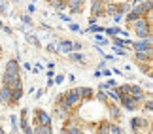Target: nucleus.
Wrapping results in <instances>:
<instances>
[{
	"mask_svg": "<svg viewBox=\"0 0 153 134\" xmlns=\"http://www.w3.org/2000/svg\"><path fill=\"white\" fill-rule=\"evenodd\" d=\"M131 28H132V32L136 34V38H146V36L151 34V25L146 21V17H140V19H136L134 23H131Z\"/></svg>",
	"mask_w": 153,
	"mask_h": 134,
	"instance_id": "nucleus-1",
	"label": "nucleus"
},
{
	"mask_svg": "<svg viewBox=\"0 0 153 134\" xmlns=\"http://www.w3.org/2000/svg\"><path fill=\"white\" fill-rule=\"evenodd\" d=\"M151 45H153V34H149V36H146V38L134 40L131 44V47L134 49V53H142V51H149Z\"/></svg>",
	"mask_w": 153,
	"mask_h": 134,
	"instance_id": "nucleus-2",
	"label": "nucleus"
},
{
	"mask_svg": "<svg viewBox=\"0 0 153 134\" xmlns=\"http://www.w3.org/2000/svg\"><path fill=\"white\" fill-rule=\"evenodd\" d=\"M149 117H144V115H138V117L131 119V129L134 134H144V129H149Z\"/></svg>",
	"mask_w": 153,
	"mask_h": 134,
	"instance_id": "nucleus-3",
	"label": "nucleus"
},
{
	"mask_svg": "<svg viewBox=\"0 0 153 134\" xmlns=\"http://www.w3.org/2000/svg\"><path fill=\"white\" fill-rule=\"evenodd\" d=\"M119 104H121L125 110H128V112H136V110L142 108V102H138L136 98H132V96H128V95H121Z\"/></svg>",
	"mask_w": 153,
	"mask_h": 134,
	"instance_id": "nucleus-4",
	"label": "nucleus"
},
{
	"mask_svg": "<svg viewBox=\"0 0 153 134\" xmlns=\"http://www.w3.org/2000/svg\"><path fill=\"white\" fill-rule=\"evenodd\" d=\"M2 85L10 87V89L23 87V83H21V76H19V74H8V72H4V74H2Z\"/></svg>",
	"mask_w": 153,
	"mask_h": 134,
	"instance_id": "nucleus-5",
	"label": "nucleus"
},
{
	"mask_svg": "<svg viewBox=\"0 0 153 134\" xmlns=\"http://www.w3.org/2000/svg\"><path fill=\"white\" fill-rule=\"evenodd\" d=\"M51 121H53V115L48 113L45 110L42 108L34 110V125H51Z\"/></svg>",
	"mask_w": 153,
	"mask_h": 134,
	"instance_id": "nucleus-6",
	"label": "nucleus"
},
{
	"mask_svg": "<svg viewBox=\"0 0 153 134\" xmlns=\"http://www.w3.org/2000/svg\"><path fill=\"white\" fill-rule=\"evenodd\" d=\"M128 96L136 98L138 102H144V100H146V96H148V93L144 91V87H142V85H131V87H128Z\"/></svg>",
	"mask_w": 153,
	"mask_h": 134,
	"instance_id": "nucleus-7",
	"label": "nucleus"
},
{
	"mask_svg": "<svg viewBox=\"0 0 153 134\" xmlns=\"http://www.w3.org/2000/svg\"><path fill=\"white\" fill-rule=\"evenodd\" d=\"M87 0H66V10L70 13H81Z\"/></svg>",
	"mask_w": 153,
	"mask_h": 134,
	"instance_id": "nucleus-8",
	"label": "nucleus"
},
{
	"mask_svg": "<svg viewBox=\"0 0 153 134\" xmlns=\"http://www.w3.org/2000/svg\"><path fill=\"white\" fill-rule=\"evenodd\" d=\"M91 15L97 17V19H100V17H104V4L100 2V0H91Z\"/></svg>",
	"mask_w": 153,
	"mask_h": 134,
	"instance_id": "nucleus-9",
	"label": "nucleus"
},
{
	"mask_svg": "<svg viewBox=\"0 0 153 134\" xmlns=\"http://www.w3.org/2000/svg\"><path fill=\"white\" fill-rule=\"evenodd\" d=\"M4 72H8V74H19L21 72L19 61H17V59H10L8 62H6V70H4Z\"/></svg>",
	"mask_w": 153,
	"mask_h": 134,
	"instance_id": "nucleus-10",
	"label": "nucleus"
},
{
	"mask_svg": "<svg viewBox=\"0 0 153 134\" xmlns=\"http://www.w3.org/2000/svg\"><path fill=\"white\" fill-rule=\"evenodd\" d=\"M57 53H72V42L70 40H59V45H57Z\"/></svg>",
	"mask_w": 153,
	"mask_h": 134,
	"instance_id": "nucleus-11",
	"label": "nucleus"
},
{
	"mask_svg": "<svg viewBox=\"0 0 153 134\" xmlns=\"http://www.w3.org/2000/svg\"><path fill=\"white\" fill-rule=\"evenodd\" d=\"M0 104H11V89L6 85L0 87Z\"/></svg>",
	"mask_w": 153,
	"mask_h": 134,
	"instance_id": "nucleus-12",
	"label": "nucleus"
},
{
	"mask_svg": "<svg viewBox=\"0 0 153 134\" xmlns=\"http://www.w3.org/2000/svg\"><path fill=\"white\" fill-rule=\"evenodd\" d=\"M78 93L81 96V100H93V96H95V91L91 89V87H78Z\"/></svg>",
	"mask_w": 153,
	"mask_h": 134,
	"instance_id": "nucleus-13",
	"label": "nucleus"
},
{
	"mask_svg": "<svg viewBox=\"0 0 153 134\" xmlns=\"http://www.w3.org/2000/svg\"><path fill=\"white\" fill-rule=\"evenodd\" d=\"M151 57H153V49L142 51V53H134V59H136L140 64H144V62H151Z\"/></svg>",
	"mask_w": 153,
	"mask_h": 134,
	"instance_id": "nucleus-14",
	"label": "nucleus"
},
{
	"mask_svg": "<svg viewBox=\"0 0 153 134\" xmlns=\"http://www.w3.org/2000/svg\"><path fill=\"white\" fill-rule=\"evenodd\" d=\"M70 115H72L70 112H66L64 108H61L59 104H55V117H57V119H61V121H66V119L70 117Z\"/></svg>",
	"mask_w": 153,
	"mask_h": 134,
	"instance_id": "nucleus-15",
	"label": "nucleus"
},
{
	"mask_svg": "<svg viewBox=\"0 0 153 134\" xmlns=\"http://www.w3.org/2000/svg\"><path fill=\"white\" fill-rule=\"evenodd\" d=\"M32 130H34V134H53L51 125H34Z\"/></svg>",
	"mask_w": 153,
	"mask_h": 134,
	"instance_id": "nucleus-16",
	"label": "nucleus"
},
{
	"mask_svg": "<svg viewBox=\"0 0 153 134\" xmlns=\"http://www.w3.org/2000/svg\"><path fill=\"white\" fill-rule=\"evenodd\" d=\"M23 95H25L23 87H15V89H11V104H17L23 98Z\"/></svg>",
	"mask_w": 153,
	"mask_h": 134,
	"instance_id": "nucleus-17",
	"label": "nucleus"
},
{
	"mask_svg": "<svg viewBox=\"0 0 153 134\" xmlns=\"http://www.w3.org/2000/svg\"><path fill=\"white\" fill-rule=\"evenodd\" d=\"M111 40H114V45H117V47H131L132 40H123L121 36H111Z\"/></svg>",
	"mask_w": 153,
	"mask_h": 134,
	"instance_id": "nucleus-18",
	"label": "nucleus"
},
{
	"mask_svg": "<svg viewBox=\"0 0 153 134\" xmlns=\"http://www.w3.org/2000/svg\"><path fill=\"white\" fill-rule=\"evenodd\" d=\"M142 106H144V110H146V113H148V117L153 113V98H151V95H148L146 96V100L142 102Z\"/></svg>",
	"mask_w": 153,
	"mask_h": 134,
	"instance_id": "nucleus-19",
	"label": "nucleus"
},
{
	"mask_svg": "<svg viewBox=\"0 0 153 134\" xmlns=\"http://www.w3.org/2000/svg\"><path fill=\"white\" fill-rule=\"evenodd\" d=\"M68 59L74 61V62H79V64H83V62H85L83 53H79V51H72V53H68Z\"/></svg>",
	"mask_w": 153,
	"mask_h": 134,
	"instance_id": "nucleus-20",
	"label": "nucleus"
},
{
	"mask_svg": "<svg viewBox=\"0 0 153 134\" xmlns=\"http://www.w3.org/2000/svg\"><path fill=\"white\" fill-rule=\"evenodd\" d=\"M108 112H110V117H111V119H115V121L123 117V115H121V108H119V106H115V104H114V106H110Z\"/></svg>",
	"mask_w": 153,
	"mask_h": 134,
	"instance_id": "nucleus-21",
	"label": "nucleus"
},
{
	"mask_svg": "<svg viewBox=\"0 0 153 134\" xmlns=\"http://www.w3.org/2000/svg\"><path fill=\"white\" fill-rule=\"evenodd\" d=\"M51 8L53 10H57V11H62V10H66V0H51Z\"/></svg>",
	"mask_w": 153,
	"mask_h": 134,
	"instance_id": "nucleus-22",
	"label": "nucleus"
},
{
	"mask_svg": "<svg viewBox=\"0 0 153 134\" xmlns=\"http://www.w3.org/2000/svg\"><path fill=\"white\" fill-rule=\"evenodd\" d=\"M106 96H108V98H111L114 102H119V98H121L119 91H117V87H114V89H110L108 93H106Z\"/></svg>",
	"mask_w": 153,
	"mask_h": 134,
	"instance_id": "nucleus-23",
	"label": "nucleus"
},
{
	"mask_svg": "<svg viewBox=\"0 0 153 134\" xmlns=\"http://www.w3.org/2000/svg\"><path fill=\"white\" fill-rule=\"evenodd\" d=\"M131 10H132V11H134V13H136L138 17H144L146 13H148V10L144 8V4H142V2H140V4H136V6H134V8H131Z\"/></svg>",
	"mask_w": 153,
	"mask_h": 134,
	"instance_id": "nucleus-24",
	"label": "nucleus"
},
{
	"mask_svg": "<svg viewBox=\"0 0 153 134\" xmlns=\"http://www.w3.org/2000/svg\"><path fill=\"white\" fill-rule=\"evenodd\" d=\"M104 32L108 34V36H119V32H121V28L119 27H108V28H104Z\"/></svg>",
	"mask_w": 153,
	"mask_h": 134,
	"instance_id": "nucleus-25",
	"label": "nucleus"
},
{
	"mask_svg": "<svg viewBox=\"0 0 153 134\" xmlns=\"http://www.w3.org/2000/svg\"><path fill=\"white\" fill-rule=\"evenodd\" d=\"M93 98H97V100H98V102H104V104H106V102H108V100H110V98H108V96H106V93H104V91H100V89H98V91L95 93V96H93Z\"/></svg>",
	"mask_w": 153,
	"mask_h": 134,
	"instance_id": "nucleus-26",
	"label": "nucleus"
},
{
	"mask_svg": "<svg viewBox=\"0 0 153 134\" xmlns=\"http://www.w3.org/2000/svg\"><path fill=\"white\" fill-rule=\"evenodd\" d=\"M95 44H97V45H108V44H110V40H108V38H104L102 34H97V36H95Z\"/></svg>",
	"mask_w": 153,
	"mask_h": 134,
	"instance_id": "nucleus-27",
	"label": "nucleus"
},
{
	"mask_svg": "<svg viewBox=\"0 0 153 134\" xmlns=\"http://www.w3.org/2000/svg\"><path fill=\"white\" fill-rule=\"evenodd\" d=\"M108 134H123V129L119 125H111L110 123V130H108Z\"/></svg>",
	"mask_w": 153,
	"mask_h": 134,
	"instance_id": "nucleus-28",
	"label": "nucleus"
},
{
	"mask_svg": "<svg viewBox=\"0 0 153 134\" xmlns=\"http://www.w3.org/2000/svg\"><path fill=\"white\" fill-rule=\"evenodd\" d=\"M28 127H30L28 119H27V117H21V119H19V130H25V129H28Z\"/></svg>",
	"mask_w": 153,
	"mask_h": 134,
	"instance_id": "nucleus-29",
	"label": "nucleus"
},
{
	"mask_svg": "<svg viewBox=\"0 0 153 134\" xmlns=\"http://www.w3.org/2000/svg\"><path fill=\"white\" fill-rule=\"evenodd\" d=\"M87 32H95V34H100V32H104V28H102V27H98V25H91L89 28H87Z\"/></svg>",
	"mask_w": 153,
	"mask_h": 134,
	"instance_id": "nucleus-30",
	"label": "nucleus"
},
{
	"mask_svg": "<svg viewBox=\"0 0 153 134\" xmlns=\"http://www.w3.org/2000/svg\"><path fill=\"white\" fill-rule=\"evenodd\" d=\"M110 130V123H100V127H98V134H108Z\"/></svg>",
	"mask_w": 153,
	"mask_h": 134,
	"instance_id": "nucleus-31",
	"label": "nucleus"
},
{
	"mask_svg": "<svg viewBox=\"0 0 153 134\" xmlns=\"http://www.w3.org/2000/svg\"><path fill=\"white\" fill-rule=\"evenodd\" d=\"M111 49H114V53H115V55H121V57H123V55H127V49H125V47H117V45H111Z\"/></svg>",
	"mask_w": 153,
	"mask_h": 134,
	"instance_id": "nucleus-32",
	"label": "nucleus"
},
{
	"mask_svg": "<svg viewBox=\"0 0 153 134\" xmlns=\"http://www.w3.org/2000/svg\"><path fill=\"white\" fill-rule=\"evenodd\" d=\"M27 40H28V42H30L32 45H40V40H38V36H34V34H28Z\"/></svg>",
	"mask_w": 153,
	"mask_h": 134,
	"instance_id": "nucleus-33",
	"label": "nucleus"
},
{
	"mask_svg": "<svg viewBox=\"0 0 153 134\" xmlns=\"http://www.w3.org/2000/svg\"><path fill=\"white\" fill-rule=\"evenodd\" d=\"M123 17H125L123 13H119V11H115V13L111 15V19H114V23H121V21H123Z\"/></svg>",
	"mask_w": 153,
	"mask_h": 134,
	"instance_id": "nucleus-34",
	"label": "nucleus"
},
{
	"mask_svg": "<svg viewBox=\"0 0 153 134\" xmlns=\"http://www.w3.org/2000/svg\"><path fill=\"white\" fill-rule=\"evenodd\" d=\"M42 70H44V66L40 64V62H36V64L32 66V70H30V72H34V74H40V72H42Z\"/></svg>",
	"mask_w": 153,
	"mask_h": 134,
	"instance_id": "nucleus-35",
	"label": "nucleus"
},
{
	"mask_svg": "<svg viewBox=\"0 0 153 134\" xmlns=\"http://www.w3.org/2000/svg\"><path fill=\"white\" fill-rule=\"evenodd\" d=\"M68 28H70V30H74V32H79V30H81V27L78 25V23H70Z\"/></svg>",
	"mask_w": 153,
	"mask_h": 134,
	"instance_id": "nucleus-36",
	"label": "nucleus"
},
{
	"mask_svg": "<svg viewBox=\"0 0 153 134\" xmlns=\"http://www.w3.org/2000/svg\"><path fill=\"white\" fill-rule=\"evenodd\" d=\"M62 81H64V76H62V74H59V76H55V79H53V83H55V85H61Z\"/></svg>",
	"mask_w": 153,
	"mask_h": 134,
	"instance_id": "nucleus-37",
	"label": "nucleus"
},
{
	"mask_svg": "<svg viewBox=\"0 0 153 134\" xmlns=\"http://www.w3.org/2000/svg\"><path fill=\"white\" fill-rule=\"evenodd\" d=\"M21 21L25 23V25H32V19H30V15H23V17H21Z\"/></svg>",
	"mask_w": 153,
	"mask_h": 134,
	"instance_id": "nucleus-38",
	"label": "nucleus"
},
{
	"mask_svg": "<svg viewBox=\"0 0 153 134\" xmlns=\"http://www.w3.org/2000/svg\"><path fill=\"white\" fill-rule=\"evenodd\" d=\"M106 83H108V87H110V89H114V87H117V85H119V83H117L115 79H111V78H110L108 81H106Z\"/></svg>",
	"mask_w": 153,
	"mask_h": 134,
	"instance_id": "nucleus-39",
	"label": "nucleus"
},
{
	"mask_svg": "<svg viewBox=\"0 0 153 134\" xmlns=\"http://www.w3.org/2000/svg\"><path fill=\"white\" fill-rule=\"evenodd\" d=\"M44 96V91L42 89H38V91H34V98H36V100H40V98Z\"/></svg>",
	"mask_w": 153,
	"mask_h": 134,
	"instance_id": "nucleus-40",
	"label": "nucleus"
},
{
	"mask_svg": "<svg viewBox=\"0 0 153 134\" xmlns=\"http://www.w3.org/2000/svg\"><path fill=\"white\" fill-rule=\"evenodd\" d=\"M100 74H102V76H106V78H110V76H111V70H108V68H102V70H100Z\"/></svg>",
	"mask_w": 153,
	"mask_h": 134,
	"instance_id": "nucleus-41",
	"label": "nucleus"
},
{
	"mask_svg": "<svg viewBox=\"0 0 153 134\" xmlns=\"http://www.w3.org/2000/svg\"><path fill=\"white\" fill-rule=\"evenodd\" d=\"M142 87H144V89H146V91L149 93V91H151V79H148V81H146V83H144Z\"/></svg>",
	"mask_w": 153,
	"mask_h": 134,
	"instance_id": "nucleus-42",
	"label": "nucleus"
},
{
	"mask_svg": "<svg viewBox=\"0 0 153 134\" xmlns=\"http://www.w3.org/2000/svg\"><path fill=\"white\" fill-rule=\"evenodd\" d=\"M23 68H25V72H30V70H32V64H30V62H23Z\"/></svg>",
	"mask_w": 153,
	"mask_h": 134,
	"instance_id": "nucleus-43",
	"label": "nucleus"
},
{
	"mask_svg": "<svg viewBox=\"0 0 153 134\" xmlns=\"http://www.w3.org/2000/svg\"><path fill=\"white\" fill-rule=\"evenodd\" d=\"M98 89H100V91H106V89H110V87H108V83H106V81H102V83H98Z\"/></svg>",
	"mask_w": 153,
	"mask_h": 134,
	"instance_id": "nucleus-44",
	"label": "nucleus"
},
{
	"mask_svg": "<svg viewBox=\"0 0 153 134\" xmlns=\"http://www.w3.org/2000/svg\"><path fill=\"white\" fill-rule=\"evenodd\" d=\"M48 51H53V53H57V45H55V44H48Z\"/></svg>",
	"mask_w": 153,
	"mask_h": 134,
	"instance_id": "nucleus-45",
	"label": "nucleus"
},
{
	"mask_svg": "<svg viewBox=\"0 0 153 134\" xmlns=\"http://www.w3.org/2000/svg\"><path fill=\"white\" fill-rule=\"evenodd\" d=\"M27 11H28V13H34V11H36V6H34V4H28Z\"/></svg>",
	"mask_w": 153,
	"mask_h": 134,
	"instance_id": "nucleus-46",
	"label": "nucleus"
},
{
	"mask_svg": "<svg viewBox=\"0 0 153 134\" xmlns=\"http://www.w3.org/2000/svg\"><path fill=\"white\" fill-rule=\"evenodd\" d=\"M6 11H8V10H6V4H4V2H0V13H2V15H4V13H6Z\"/></svg>",
	"mask_w": 153,
	"mask_h": 134,
	"instance_id": "nucleus-47",
	"label": "nucleus"
},
{
	"mask_svg": "<svg viewBox=\"0 0 153 134\" xmlns=\"http://www.w3.org/2000/svg\"><path fill=\"white\" fill-rule=\"evenodd\" d=\"M97 21H98V19H97V17H93V15L89 17V25H97Z\"/></svg>",
	"mask_w": 153,
	"mask_h": 134,
	"instance_id": "nucleus-48",
	"label": "nucleus"
},
{
	"mask_svg": "<svg viewBox=\"0 0 153 134\" xmlns=\"http://www.w3.org/2000/svg\"><path fill=\"white\" fill-rule=\"evenodd\" d=\"M61 19H62L64 23H70V17H68V15H64V13H61Z\"/></svg>",
	"mask_w": 153,
	"mask_h": 134,
	"instance_id": "nucleus-49",
	"label": "nucleus"
},
{
	"mask_svg": "<svg viewBox=\"0 0 153 134\" xmlns=\"http://www.w3.org/2000/svg\"><path fill=\"white\" fill-rule=\"evenodd\" d=\"M27 113H28V110L23 108V110H21V117H27Z\"/></svg>",
	"mask_w": 153,
	"mask_h": 134,
	"instance_id": "nucleus-50",
	"label": "nucleus"
},
{
	"mask_svg": "<svg viewBox=\"0 0 153 134\" xmlns=\"http://www.w3.org/2000/svg\"><path fill=\"white\" fill-rule=\"evenodd\" d=\"M93 76H95V78H97V79H100V76H102V74H100V70H97V72H95V74H93Z\"/></svg>",
	"mask_w": 153,
	"mask_h": 134,
	"instance_id": "nucleus-51",
	"label": "nucleus"
},
{
	"mask_svg": "<svg viewBox=\"0 0 153 134\" xmlns=\"http://www.w3.org/2000/svg\"><path fill=\"white\" fill-rule=\"evenodd\" d=\"M68 81H72V83H74V81H76V76H72V74H68Z\"/></svg>",
	"mask_w": 153,
	"mask_h": 134,
	"instance_id": "nucleus-52",
	"label": "nucleus"
},
{
	"mask_svg": "<svg viewBox=\"0 0 153 134\" xmlns=\"http://www.w3.org/2000/svg\"><path fill=\"white\" fill-rule=\"evenodd\" d=\"M48 68L49 70H55V62H48Z\"/></svg>",
	"mask_w": 153,
	"mask_h": 134,
	"instance_id": "nucleus-53",
	"label": "nucleus"
},
{
	"mask_svg": "<svg viewBox=\"0 0 153 134\" xmlns=\"http://www.w3.org/2000/svg\"><path fill=\"white\" fill-rule=\"evenodd\" d=\"M72 134H85V132H83V129H79V130H76V132H72Z\"/></svg>",
	"mask_w": 153,
	"mask_h": 134,
	"instance_id": "nucleus-54",
	"label": "nucleus"
},
{
	"mask_svg": "<svg viewBox=\"0 0 153 134\" xmlns=\"http://www.w3.org/2000/svg\"><path fill=\"white\" fill-rule=\"evenodd\" d=\"M0 134H6V132H4V129H2V127H0Z\"/></svg>",
	"mask_w": 153,
	"mask_h": 134,
	"instance_id": "nucleus-55",
	"label": "nucleus"
},
{
	"mask_svg": "<svg viewBox=\"0 0 153 134\" xmlns=\"http://www.w3.org/2000/svg\"><path fill=\"white\" fill-rule=\"evenodd\" d=\"M0 55H2V45H0Z\"/></svg>",
	"mask_w": 153,
	"mask_h": 134,
	"instance_id": "nucleus-56",
	"label": "nucleus"
},
{
	"mask_svg": "<svg viewBox=\"0 0 153 134\" xmlns=\"http://www.w3.org/2000/svg\"><path fill=\"white\" fill-rule=\"evenodd\" d=\"M11 2H19V0H11Z\"/></svg>",
	"mask_w": 153,
	"mask_h": 134,
	"instance_id": "nucleus-57",
	"label": "nucleus"
},
{
	"mask_svg": "<svg viewBox=\"0 0 153 134\" xmlns=\"http://www.w3.org/2000/svg\"><path fill=\"white\" fill-rule=\"evenodd\" d=\"M48 2H51V0H48Z\"/></svg>",
	"mask_w": 153,
	"mask_h": 134,
	"instance_id": "nucleus-58",
	"label": "nucleus"
}]
</instances>
